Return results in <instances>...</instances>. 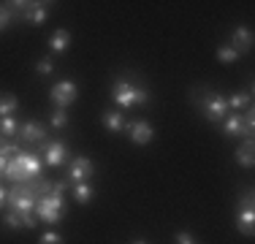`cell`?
Returning a JSON list of instances; mask_svg holds the SVG:
<instances>
[{"label":"cell","instance_id":"603a6c76","mask_svg":"<svg viewBox=\"0 0 255 244\" xmlns=\"http://www.w3.org/2000/svg\"><path fill=\"white\" fill-rule=\"evenodd\" d=\"M49 122H52L54 130H63V127L68 125V112H65V109H54L52 117H49Z\"/></svg>","mask_w":255,"mask_h":244},{"label":"cell","instance_id":"8fae6325","mask_svg":"<svg viewBox=\"0 0 255 244\" xmlns=\"http://www.w3.org/2000/svg\"><path fill=\"white\" fill-rule=\"evenodd\" d=\"M19 16L30 24H44L46 16H49V3H27V8Z\"/></svg>","mask_w":255,"mask_h":244},{"label":"cell","instance_id":"4fadbf2b","mask_svg":"<svg viewBox=\"0 0 255 244\" xmlns=\"http://www.w3.org/2000/svg\"><path fill=\"white\" fill-rule=\"evenodd\" d=\"M236 163H239L242 168H253V163H255V144H253V138H245V141L239 144V149H236Z\"/></svg>","mask_w":255,"mask_h":244},{"label":"cell","instance_id":"4316f807","mask_svg":"<svg viewBox=\"0 0 255 244\" xmlns=\"http://www.w3.org/2000/svg\"><path fill=\"white\" fill-rule=\"evenodd\" d=\"M239 209H255V201H253V190H245L242 195V206Z\"/></svg>","mask_w":255,"mask_h":244},{"label":"cell","instance_id":"ac0fdd59","mask_svg":"<svg viewBox=\"0 0 255 244\" xmlns=\"http://www.w3.org/2000/svg\"><path fill=\"white\" fill-rule=\"evenodd\" d=\"M228 101V112H247V109L253 106V95L250 93H234L231 98H226Z\"/></svg>","mask_w":255,"mask_h":244},{"label":"cell","instance_id":"4dcf8cb0","mask_svg":"<svg viewBox=\"0 0 255 244\" xmlns=\"http://www.w3.org/2000/svg\"><path fill=\"white\" fill-rule=\"evenodd\" d=\"M130 244H147V242H144V239H136V242H130Z\"/></svg>","mask_w":255,"mask_h":244},{"label":"cell","instance_id":"f1b7e54d","mask_svg":"<svg viewBox=\"0 0 255 244\" xmlns=\"http://www.w3.org/2000/svg\"><path fill=\"white\" fill-rule=\"evenodd\" d=\"M5 166H8V157L0 152V176H5Z\"/></svg>","mask_w":255,"mask_h":244},{"label":"cell","instance_id":"3957f363","mask_svg":"<svg viewBox=\"0 0 255 244\" xmlns=\"http://www.w3.org/2000/svg\"><path fill=\"white\" fill-rule=\"evenodd\" d=\"M35 217L44 220V223H60V220L65 217V212H68V206H65V195H41L38 201H35Z\"/></svg>","mask_w":255,"mask_h":244},{"label":"cell","instance_id":"30bf717a","mask_svg":"<svg viewBox=\"0 0 255 244\" xmlns=\"http://www.w3.org/2000/svg\"><path fill=\"white\" fill-rule=\"evenodd\" d=\"M5 228H11V231H19V228H35V217H33V212H11L8 209V215H5Z\"/></svg>","mask_w":255,"mask_h":244},{"label":"cell","instance_id":"277c9868","mask_svg":"<svg viewBox=\"0 0 255 244\" xmlns=\"http://www.w3.org/2000/svg\"><path fill=\"white\" fill-rule=\"evenodd\" d=\"M93 174H95V166H93V160L90 157H84V155H79L71 160V166H68V185L74 187V185H82V182H90L93 179Z\"/></svg>","mask_w":255,"mask_h":244},{"label":"cell","instance_id":"d4e9b609","mask_svg":"<svg viewBox=\"0 0 255 244\" xmlns=\"http://www.w3.org/2000/svg\"><path fill=\"white\" fill-rule=\"evenodd\" d=\"M35 71H38V76H49L54 71V60L52 57H41L38 63H35Z\"/></svg>","mask_w":255,"mask_h":244},{"label":"cell","instance_id":"ffe728a7","mask_svg":"<svg viewBox=\"0 0 255 244\" xmlns=\"http://www.w3.org/2000/svg\"><path fill=\"white\" fill-rule=\"evenodd\" d=\"M74 198H76L82 206L93 204V198H95V190H93V185H90V182H82V185H74Z\"/></svg>","mask_w":255,"mask_h":244},{"label":"cell","instance_id":"e0dca14e","mask_svg":"<svg viewBox=\"0 0 255 244\" xmlns=\"http://www.w3.org/2000/svg\"><path fill=\"white\" fill-rule=\"evenodd\" d=\"M68 46H71V33L65 27H60V30H54L52 33V38H49V49L54 54H63V52H68Z\"/></svg>","mask_w":255,"mask_h":244},{"label":"cell","instance_id":"7402d4cb","mask_svg":"<svg viewBox=\"0 0 255 244\" xmlns=\"http://www.w3.org/2000/svg\"><path fill=\"white\" fill-rule=\"evenodd\" d=\"M217 60H220V63H226V65H231V63H236V60H239V52H236L234 46L223 44V46H217Z\"/></svg>","mask_w":255,"mask_h":244},{"label":"cell","instance_id":"d6986e66","mask_svg":"<svg viewBox=\"0 0 255 244\" xmlns=\"http://www.w3.org/2000/svg\"><path fill=\"white\" fill-rule=\"evenodd\" d=\"M16 109H19V101H16V95H11V93H0V120L14 117Z\"/></svg>","mask_w":255,"mask_h":244},{"label":"cell","instance_id":"484cf974","mask_svg":"<svg viewBox=\"0 0 255 244\" xmlns=\"http://www.w3.org/2000/svg\"><path fill=\"white\" fill-rule=\"evenodd\" d=\"M38 244H63V236L54 234V231H49V234H44V236L38 239Z\"/></svg>","mask_w":255,"mask_h":244},{"label":"cell","instance_id":"44dd1931","mask_svg":"<svg viewBox=\"0 0 255 244\" xmlns=\"http://www.w3.org/2000/svg\"><path fill=\"white\" fill-rule=\"evenodd\" d=\"M19 136V122H16L14 117H5V120H0V138H16Z\"/></svg>","mask_w":255,"mask_h":244},{"label":"cell","instance_id":"f546056e","mask_svg":"<svg viewBox=\"0 0 255 244\" xmlns=\"http://www.w3.org/2000/svg\"><path fill=\"white\" fill-rule=\"evenodd\" d=\"M5 198H8V190H3V187H0V209L5 206Z\"/></svg>","mask_w":255,"mask_h":244},{"label":"cell","instance_id":"5b68a950","mask_svg":"<svg viewBox=\"0 0 255 244\" xmlns=\"http://www.w3.org/2000/svg\"><path fill=\"white\" fill-rule=\"evenodd\" d=\"M76 95H79V87L71 79H63V82H57L52 87V93H49V98H52V103L57 109H68L71 103L76 101Z\"/></svg>","mask_w":255,"mask_h":244},{"label":"cell","instance_id":"2e32d148","mask_svg":"<svg viewBox=\"0 0 255 244\" xmlns=\"http://www.w3.org/2000/svg\"><path fill=\"white\" fill-rule=\"evenodd\" d=\"M101 125L112 133H123L125 130V114L123 112H103L101 114Z\"/></svg>","mask_w":255,"mask_h":244},{"label":"cell","instance_id":"52a82bcc","mask_svg":"<svg viewBox=\"0 0 255 244\" xmlns=\"http://www.w3.org/2000/svg\"><path fill=\"white\" fill-rule=\"evenodd\" d=\"M125 130L130 133V141H133V144H138V146L149 144V141L155 138V127L149 125L147 120H133L130 125H125Z\"/></svg>","mask_w":255,"mask_h":244},{"label":"cell","instance_id":"7a4b0ae2","mask_svg":"<svg viewBox=\"0 0 255 244\" xmlns=\"http://www.w3.org/2000/svg\"><path fill=\"white\" fill-rule=\"evenodd\" d=\"M193 101L201 106V112H204V117L209 120V122H223L226 120V114H228V101L223 98L220 93H215V90H193Z\"/></svg>","mask_w":255,"mask_h":244},{"label":"cell","instance_id":"7c38bea8","mask_svg":"<svg viewBox=\"0 0 255 244\" xmlns=\"http://www.w3.org/2000/svg\"><path fill=\"white\" fill-rule=\"evenodd\" d=\"M253 30L250 27H236L234 30V35H231V44L228 46H234L236 49V52H250V49H253Z\"/></svg>","mask_w":255,"mask_h":244},{"label":"cell","instance_id":"8992f818","mask_svg":"<svg viewBox=\"0 0 255 244\" xmlns=\"http://www.w3.org/2000/svg\"><path fill=\"white\" fill-rule=\"evenodd\" d=\"M41 149H44V163L52 168H60L65 166V157H68V146L63 141H57V138H46L44 144H41Z\"/></svg>","mask_w":255,"mask_h":244},{"label":"cell","instance_id":"9a60e30c","mask_svg":"<svg viewBox=\"0 0 255 244\" xmlns=\"http://www.w3.org/2000/svg\"><path fill=\"white\" fill-rule=\"evenodd\" d=\"M236 228H239V234L253 236L255 234V209H239L236 212Z\"/></svg>","mask_w":255,"mask_h":244},{"label":"cell","instance_id":"83f0119b","mask_svg":"<svg viewBox=\"0 0 255 244\" xmlns=\"http://www.w3.org/2000/svg\"><path fill=\"white\" fill-rule=\"evenodd\" d=\"M177 244H198V242H196V236H193V234L179 231V234H177Z\"/></svg>","mask_w":255,"mask_h":244},{"label":"cell","instance_id":"9c48e42d","mask_svg":"<svg viewBox=\"0 0 255 244\" xmlns=\"http://www.w3.org/2000/svg\"><path fill=\"white\" fill-rule=\"evenodd\" d=\"M16 157H19L22 168H25V174H27V182H30V179H38V176H41V168H44L41 157L33 155V152H27V149H22Z\"/></svg>","mask_w":255,"mask_h":244},{"label":"cell","instance_id":"cb8c5ba5","mask_svg":"<svg viewBox=\"0 0 255 244\" xmlns=\"http://www.w3.org/2000/svg\"><path fill=\"white\" fill-rule=\"evenodd\" d=\"M14 22H16V14H14V11H11L8 5L3 3V5H0V33H3L5 27H11Z\"/></svg>","mask_w":255,"mask_h":244},{"label":"cell","instance_id":"5bb4252c","mask_svg":"<svg viewBox=\"0 0 255 244\" xmlns=\"http://www.w3.org/2000/svg\"><path fill=\"white\" fill-rule=\"evenodd\" d=\"M223 133L226 136H245V122H242L239 112H228L223 120Z\"/></svg>","mask_w":255,"mask_h":244},{"label":"cell","instance_id":"6da1fadb","mask_svg":"<svg viewBox=\"0 0 255 244\" xmlns=\"http://www.w3.org/2000/svg\"><path fill=\"white\" fill-rule=\"evenodd\" d=\"M112 98L123 109H130V106H144V103L149 101V93H147L144 84L133 82V79H128V76H117L112 84Z\"/></svg>","mask_w":255,"mask_h":244},{"label":"cell","instance_id":"ba28073f","mask_svg":"<svg viewBox=\"0 0 255 244\" xmlns=\"http://www.w3.org/2000/svg\"><path fill=\"white\" fill-rule=\"evenodd\" d=\"M44 136H46L44 125L35 122V120H27V122H22V125H19V136H16V138H22V144H44L46 141Z\"/></svg>","mask_w":255,"mask_h":244}]
</instances>
